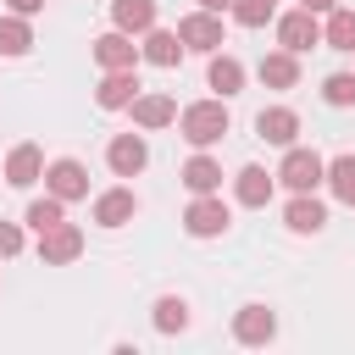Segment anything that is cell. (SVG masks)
I'll return each mask as SVG.
<instances>
[{"mask_svg": "<svg viewBox=\"0 0 355 355\" xmlns=\"http://www.w3.org/2000/svg\"><path fill=\"white\" fill-rule=\"evenodd\" d=\"M44 178V150L39 144H17L11 155H6V183L11 189H33Z\"/></svg>", "mask_w": 355, "mask_h": 355, "instance_id": "21", "label": "cell"}, {"mask_svg": "<svg viewBox=\"0 0 355 355\" xmlns=\"http://www.w3.org/2000/svg\"><path fill=\"white\" fill-rule=\"evenodd\" d=\"M255 78H261L266 89H300V55L277 44V50H266V55H261Z\"/></svg>", "mask_w": 355, "mask_h": 355, "instance_id": "20", "label": "cell"}, {"mask_svg": "<svg viewBox=\"0 0 355 355\" xmlns=\"http://www.w3.org/2000/svg\"><path fill=\"white\" fill-rule=\"evenodd\" d=\"M161 22V6L155 0H111V28H122V33H144V28H155Z\"/></svg>", "mask_w": 355, "mask_h": 355, "instance_id": "22", "label": "cell"}, {"mask_svg": "<svg viewBox=\"0 0 355 355\" xmlns=\"http://www.w3.org/2000/svg\"><path fill=\"white\" fill-rule=\"evenodd\" d=\"M105 166H111V178H139V172L150 166L144 133H116V139L105 144Z\"/></svg>", "mask_w": 355, "mask_h": 355, "instance_id": "9", "label": "cell"}, {"mask_svg": "<svg viewBox=\"0 0 355 355\" xmlns=\"http://www.w3.org/2000/svg\"><path fill=\"white\" fill-rule=\"evenodd\" d=\"M178 39H183V50H200V55H211V50H222L227 44V28H222V11H189V17H178Z\"/></svg>", "mask_w": 355, "mask_h": 355, "instance_id": "4", "label": "cell"}, {"mask_svg": "<svg viewBox=\"0 0 355 355\" xmlns=\"http://www.w3.org/2000/svg\"><path fill=\"white\" fill-rule=\"evenodd\" d=\"M322 183H327V194H333L338 205H355V150L333 155V161H327V172H322Z\"/></svg>", "mask_w": 355, "mask_h": 355, "instance_id": "23", "label": "cell"}, {"mask_svg": "<svg viewBox=\"0 0 355 355\" xmlns=\"http://www.w3.org/2000/svg\"><path fill=\"white\" fill-rule=\"evenodd\" d=\"M139 39H144V44H139V61H150V67H178V61L189 55L183 39H178V28H161V22H155V28H144Z\"/></svg>", "mask_w": 355, "mask_h": 355, "instance_id": "16", "label": "cell"}, {"mask_svg": "<svg viewBox=\"0 0 355 355\" xmlns=\"http://www.w3.org/2000/svg\"><path fill=\"white\" fill-rule=\"evenodd\" d=\"M227 128H233V116H227V100H222V94L194 100V105H178V133H183L194 150L222 144V139H227Z\"/></svg>", "mask_w": 355, "mask_h": 355, "instance_id": "1", "label": "cell"}, {"mask_svg": "<svg viewBox=\"0 0 355 355\" xmlns=\"http://www.w3.org/2000/svg\"><path fill=\"white\" fill-rule=\"evenodd\" d=\"M233 0H200V11H227Z\"/></svg>", "mask_w": 355, "mask_h": 355, "instance_id": "33", "label": "cell"}, {"mask_svg": "<svg viewBox=\"0 0 355 355\" xmlns=\"http://www.w3.org/2000/svg\"><path fill=\"white\" fill-rule=\"evenodd\" d=\"M6 11H17V17H39L44 0H6Z\"/></svg>", "mask_w": 355, "mask_h": 355, "instance_id": "31", "label": "cell"}, {"mask_svg": "<svg viewBox=\"0 0 355 355\" xmlns=\"http://www.w3.org/2000/svg\"><path fill=\"white\" fill-rule=\"evenodd\" d=\"M255 139L288 150V144L300 139V111H294V105H261V111H255Z\"/></svg>", "mask_w": 355, "mask_h": 355, "instance_id": "13", "label": "cell"}, {"mask_svg": "<svg viewBox=\"0 0 355 355\" xmlns=\"http://www.w3.org/2000/svg\"><path fill=\"white\" fill-rule=\"evenodd\" d=\"M78 255H83V227H78V222H55V227L39 233V261H44V266H67V261H78Z\"/></svg>", "mask_w": 355, "mask_h": 355, "instance_id": "10", "label": "cell"}, {"mask_svg": "<svg viewBox=\"0 0 355 355\" xmlns=\"http://www.w3.org/2000/svg\"><path fill=\"white\" fill-rule=\"evenodd\" d=\"M11 255H22V227L0 216V261H11Z\"/></svg>", "mask_w": 355, "mask_h": 355, "instance_id": "30", "label": "cell"}, {"mask_svg": "<svg viewBox=\"0 0 355 355\" xmlns=\"http://www.w3.org/2000/svg\"><path fill=\"white\" fill-rule=\"evenodd\" d=\"M227 17H233L239 28H266V22L277 17V0H233Z\"/></svg>", "mask_w": 355, "mask_h": 355, "instance_id": "28", "label": "cell"}, {"mask_svg": "<svg viewBox=\"0 0 355 355\" xmlns=\"http://www.w3.org/2000/svg\"><path fill=\"white\" fill-rule=\"evenodd\" d=\"M133 216H139V194H133L128 183L94 194V222H100V227H128Z\"/></svg>", "mask_w": 355, "mask_h": 355, "instance_id": "14", "label": "cell"}, {"mask_svg": "<svg viewBox=\"0 0 355 355\" xmlns=\"http://www.w3.org/2000/svg\"><path fill=\"white\" fill-rule=\"evenodd\" d=\"M322 100L338 105V111H349L355 105V72H327L322 78Z\"/></svg>", "mask_w": 355, "mask_h": 355, "instance_id": "29", "label": "cell"}, {"mask_svg": "<svg viewBox=\"0 0 355 355\" xmlns=\"http://www.w3.org/2000/svg\"><path fill=\"white\" fill-rule=\"evenodd\" d=\"M233 338H239V344H250V349L272 344V338H277V311H272V305H261V300L239 305V311H233Z\"/></svg>", "mask_w": 355, "mask_h": 355, "instance_id": "6", "label": "cell"}, {"mask_svg": "<svg viewBox=\"0 0 355 355\" xmlns=\"http://www.w3.org/2000/svg\"><path fill=\"white\" fill-rule=\"evenodd\" d=\"M128 111H133V128H139V133H161V128L178 122V100L161 94V89H139Z\"/></svg>", "mask_w": 355, "mask_h": 355, "instance_id": "7", "label": "cell"}, {"mask_svg": "<svg viewBox=\"0 0 355 355\" xmlns=\"http://www.w3.org/2000/svg\"><path fill=\"white\" fill-rule=\"evenodd\" d=\"M178 178H183V189H189V194H222V161H216L211 150H194V155L183 161V172H178Z\"/></svg>", "mask_w": 355, "mask_h": 355, "instance_id": "18", "label": "cell"}, {"mask_svg": "<svg viewBox=\"0 0 355 355\" xmlns=\"http://www.w3.org/2000/svg\"><path fill=\"white\" fill-rule=\"evenodd\" d=\"M155 333H189V300L183 294H161L155 300Z\"/></svg>", "mask_w": 355, "mask_h": 355, "instance_id": "27", "label": "cell"}, {"mask_svg": "<svg viewBox=\"0 0 355 355\" xmlns=\"http://www.w3.org/2000/svg\"><path fill=\"white\" fill-rule=\"evenodd\" d=\"M227 227H233V205L222 194H194L183 205V233L189 239H222Z\"/></svg>", "mask_w": 355, "mask_h": 355, "instance_id": "3", "label": "cell"}, {"mask_svg": "<svg viewBox=\"0 0 355 355\" xmlns=\"http://www.w3.org/2000/svg\"><path fill=\"white\" fill-rule=\"evenodd\" d=\"M322 44L355 55V11H349V6H333V11H327V22H322Z\"/></svg>", "mask_w": 355, "mask_h": 355, "instance_id": "25", "label": "cell"}, {"mask_svg": "<svg viewBox=\"0 0 355 355\" xmlns=\"http://www.w3.org/2000/svg\"><path fill=\"white\" fill-rule=\"evenodd\" d=\"M277 44H283V50H294V55L316 50V44H322V17H316V11H305V6L283 11V17H277Z\"/></svg>", "mask_w": 355, "mask_h": 355, "instance_id": "5", "label": "cell"}, {"mask_svg": "<svg viewBox=\"0 0 355 355\" xmlns=\"http://www.w3.org/2000/svg\"><path fill=\"white\" fill-rule=\"evenodd\" d=\"M322 172H327V161H322L311 144H288L272 178H277L288 194H316V189H322Z\"/></svg>", "mask_w": 355, "mask_h": 355, "instance_id": "2", "label": "cell"}, {"mask_svg": "<svg viewBox=\"0 0 355 355\" xmlns=\"http://www.w3.org/2000/svg\"><path fill=\"white\" fill-rule=\"evenodd\" d=\"M44 189L55 194V200H89V166L83 161H72V155H61V161H44Z\"/></svg>", "mask_w": 355, "mask_h": 355, "instance_id": "8", "label": "cell"}, {"mask_svg": "<svg viewBox=\"0 0 355 355\" xmlns=\"http://www.w3.org/2000/svg\"><path fill=\"white\" fill-rule=\"evenodd\" d=\"M283 227L300 233V239H316V233L327 227V205H322L316 194H288V205H283Z\"/></svg>", "mask_w": 355, "mask_h": 355, "instance_id": "15", "label": "cell"}, {"mask_svg": "<svg viewBox=\"0 0 355 355\" xmlns=\"http://www.w3.org/2000/svg\"><path fill=\"white\" fill-rule=\"evenodd\" d=\"M33 50V17H17V11H6L0 17V55H28Z\"/></svg>", "mask_w": 355, "mask_h": 355, "instance_id": "24", "label": "cell"}, {"mask_svg": "<svg viewBox=\"0 0 355 355\" xmlns=\"http://www.w3.org/2000/svg\"><path fill=\"white\" fill-rule=\"evenodd\" d=\"M89 55H94V67H100V72L139 67V44H133V33H122V28H105V33L89 44Z\"/></svg>", "mask_w": 355, "mask_h": 355, "instance_id": "11", "label": "cell"}, {"mask_svg": "<svg viewBox=\"0 0 355 355\" xmlns=\"http://www.w3.org/2000/svg\"><path fill=\"white\" fill-rule=\"evenodd\" d=\"M300 6H305V11H316V17H327V11L338 6V0H300Z\"/></svg>", "mask_w": 355, "mask_h": 355, "instance_id": "32", "label": "cell"}, {"mask_svg": "<svg viewBox=\"0 0 355 355\" xmlns=\"http://www.w3.org/2000/svg\"><path fill=\"white\" fill-rule=\"evenodd\" d=\"M272 189H277V178H272L266 166H239V172H233V200H239L244 211L272 205Z\"/></svg>", "mask_w": 355, "mask_h": 355, "instance_id": "17", "label": "cell"}, {"mask_svg": "<svg viewBox=\"0 0 355 355\" xmlns=\"http://www.w3.org/2000/svg\"><path fill=\"white\" fill-rule=\"evenodd\" d=\"M22 222H28L33 233H44V227H55V222H67V200H55V194L44 189L39 200H28V211H22Z\"/></svg>", "mask_w": 355, "mask_h": 355, "instance_id": "26", "label": "cell"}, {"mask_svg": "<svg viewBox=\"0 0 355 355\" xmlns=\"http://www.w3.org/2000/svg\"><path fill=\"white\" fill-rule=\"evenodd\" d=\"M139 89H144V83H139V67H116V72H105V78L94 83V105H100V111H128Z\"/></svg>", "mask_w": 355, "mask_h": 355, "instance_id": "12", "label": "cell"}, {"mask_svg": "<svg viewBox=\"0 0 355 355\" xmlns=\"http://www.w3.org/2000/svg\"><path fill=\"white\" fill-rule=\"evenodd\" d=\"M244 78H250V72H244V61H239V55H227V50H211V61H205V83H211L222 100H233V94L244 89Z\"/></svg>", "mask_w": 355, "mask_h": 355, "instance_id": "19", "label": "cell"}]
</instances>
